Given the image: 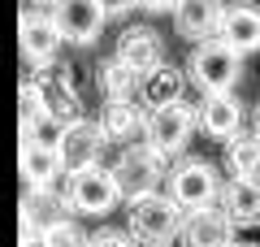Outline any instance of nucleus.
Here are the masks:
<instances>
[{
	"label": "nucleus",
	"mask_w": 260,
	"mask_h": 247,
	"mask_svg": "<svg viewBox=\"0 0 260 247\" xmlns=\"http://www.w3.org/2000/svg\"><path fill=\"white\" fill-rule=\"evenodd\" d=\"M95 126L104 130V139H130L135 130L143 126L139 100H104V109H100V117H95Z\"/></svg>",
	"instance_id": "6ab92c4d"
},
{
	"label": "nucleus",
	"mask_w": 260,
	"mask_h": 247,
	"mask_svg": "<svg viewBox=\"0 0 260 247\" xmlns=\"http://www.w3.org/2000/svg\"><path fill=\"white\" fill-rule=\"evenodd\" d=\"M217 208L239 226H256L260 221V182H247V178H230L217 195Z\"/></svg>",
	"instance_id": "dca6fc26"
},
{
	"label": "nucleus",
	"mask_w": 260,
	"mask_h": 247,
	"mask_svg": "<svg viewBox=\"0 0 260 247\" xmlns=\"http://www.w3.org/2000/svg\"><path fill=\"white\" fill-rule=\"evenodd\" d=\"M225 169L230 178H260V135L256 130H239L234 139H225Z\"/></svg>",
	"instance_id": "a211bd4d"
},
{
	"label": "nucleus",
	"mask_w": 260,
	"mask_h": 247,
	"mask_svg": "<svg viewBox=\"0 0 260 247\" xmlns=\"http://www.w3.org/2000/svg\"><path fill=\"white\" fill-rule=\"evenodd\" d=\"M182 221H186V212L165 191L139 195V200L126 204V234L143 247H165L169 238L182 234Z\"/></svg>",
	"instance_id": "f257e3e1"
},
{
	"label": "nucleus",
	"mask_w": 260,
	"mask_h": 247,
	"mask_svg": "<svg viewBox=\"0 0 260 247\" xmlns=\"http://www.w3.org/2000/svg\"><path fill=\"white\" fill-rule=\"evenodd\" d=\"M221 13H225L221 0H178L174 5V26L186 39H208L221 26Z\"/></svg>",
	"instance_id": "2eb2a0df"
},
{
	"label": "nucleus",
	"mask_w": 260,
	"mask_h": 247,
	"mask_svg": "<svg viewBox=\"0 0 260 247\" xmlns=\"http://www.w3.org/2000/svg\"><path fill=\"white\" fill-rule=\"evenodd\" d=\"M182 238L186 247H234L239 238H234V221L225 217L221 208H200V212H186L182 221Z\"/></svg>",
	"instance_id": "f8f14e48"
},
{
	"label": "nucleus",
	"mask_w": 260,
	"mask_h": 247,
	"mask_svg": "<svg viewBox=\"0 0 260 247\" xmlns=\"http://www.w3.org/2000/svg\"><path fill=\"white\" fill-rule=\"evenodd\" d=\"M191 130H195V104H186V100L143 113V143H148L160 161L182 156L186 143H191Z\"/></svg>",
	"instance_id": "7ed1b4c3"
},
{
	"label": "nucleus",
	"mask_w": 260,
	"mask_h": 247,
	"mask_svg": "<svg viewBox=\"0 0 260 247\" xmlns=\"http://www.w3.org/2000/svg\"><path fill=\"white\" fill-rule=\"evenodd\" d=\"M135 5H139V9H148V13H169L178 0H135Z\"/></svg>",
	"instance_id": "b1692460"
},
{
	"label": "nucleus",
	"mask_w": 260,
	"mask_h": 247,
	"mask_svg": "<svg viewBox=\"0 0 260 247\" xmlns=\"http://www.w3.org/2000/svg\"><path fill=\"white\" fill-rule=\"evenodd\" d=\"M100 152H104V130L95 126L91 117H78L65 126V139L56 147V161H61V174L74 178L91 165H100Z\"/></svg>",
	"instance_id": "0eeeda50"
},
{
	"label": "nucleus",
	"mask_w": 260,
	"mask_h": 247,
	"mask_svg": "<svg viewBox=\"0 0 260 247\" xmlns=\"http://www.w3.org/2000/svg\"><path fill=\"white\" fill-rule=\"evenodd\" d=\"M52 26L70 44H95L104 30V13L95 0H56L52 5Z\"/></svg>",
	"instance_id": "1a4fd4ad"
},
{
	"label": "nucleus",
	"mask_w": 260,
	"mask_h": 247,
	"mask_svg": "<svg viewBox=\"0 0 260 247\" xmlns=\"http://www.w3.org/2000/svg\"><path fill=\"white\" fill-rule=\"evenodd\" d=\"M26 87L35 91L39 109H44L48 117L78 121V91H74V82H70L65 70H56V65H39V70H30Z\"/></svg>",
	"instance_id": "6e6552de"
},
{
	"label": "nucleus",
	"mask_w": 260,
	"mask_h": 247,
	"mask_svg": "<svg viewBox=\"0 0 260 247\" xmlns=\"http://www.w3.org/2000/svg\"><path fill=\"white\" fill-rule=\"evenodd\" d=\"M234 247H251V243H234Z\"/></svg>",
	"instance_id": "bb28decb"
},
{
	"label": "nucleus",
	"mask_w": 260,
	"mask_h": 247,
	"mask_svg": "<svg viewBox=\"0 0 260 247\" xmlns=\"http://www.w3.org/2000/svg\"><path fill=\"white\" fill-rule=\"evenodd\" d=\"M113 182H117V191H121L126 204L139 200V195H152L165 182V161H160L148 143H130L126 152L117 156V165H113Z\"/></svg>",
	"instance_id": "39448f33"
},
{
	"label": "nucleus",
	"mask_w": 260,
	"mask_h": 247,
	"mask_svg": "<svg viewBox=\"0 0 260 247\" xmlns=\"http://www.w3.org/2000/svg\"><path fill=\"white\" fill-rule=\"evenodd\" d=\"M95 5H100V13H104V18H121V13H130V9H135V0H95Z\"/></svg>",
	"instance_id": "5701e85b"
},
{
	"label": "nucleus",
	"mask_w": 260,
	"mask_h": 247,
	"mask_svg": "<svg viewBox=\"0 0 260 247\" xmlns=\"http://www.w3.org/2000/svg\"><path fill=\"white\" fill-rule=\"evenodd\" d=\"M18 44H22V56H26L30 70H39V65H52L56 48H61V35H56V26H52V13L22 9V22H18Z\"/></svg>",
	"instance_id": "9d476101"
},
{
	"label": "nucleus",
	"mask_w": 260,
	"mask_h": 247,
	"mask_svg": "<svg viewBox=\"0 0 260 247\" xmlns=\"http://www.w3.org/2000/svg\"><path fill=\"white\" fill-rule=\"evenodd\" d=\"M239 74H243V56L230 52L225 44H217V39H204L186 61V78L204 96H230Z\"/></svg>",
	"instance_id": "20e7f679"
},
{
	"label": "nucleus",
	"mask_w": 260,
	"mask_h": 247,
	"mask_svg": "<svg viewBox=\"0 0 260 247\" xmlns=\"http://www.w3.org/2000/svg\"><path fill=\"white\" fill-rule=\"evenodd\" d=\"M182 91H186V74L178 70V65H169V61H160L148 78H139V100L148 104V109L178 104V100H182Z\"/></svg>",
	"instance_id": "f3484780"
},
{
	"label": "nucleus",
	"mask_w": 260,
	"mask_h": 247,
	"mask_svg": "<svg viewBox=\"0 0 260 247\" xmlns=\"http://www.w3.org/2000/svg\"><path fill=\"white\" fill-rule=\"evenodd\" d=\"M256 135H260V109H256Z\"/></svg>",
	"instance_id": "a878e982"
},
{
	"label": "nucleus",
	"mask_w": 260,
	"mask_h": 247,
	"mask_svg": "<svg viewBox=\"0 0 260 247\" xmlns=\"http://www.w3.org/2000/svg\"><path fill=\"white\" fill-rule=\"evenodd\" d=\"M30 5H56V0H26V9H30Z\"/></svg>",
	"instance_id": "393cba45"
},
{
	"label": "nucleus",
	"mask_w": 260,
	"mask_h": 247,
	"mask_svg": "<svg viewBox=\"0 0 260 247\" xmlns=\"http://www.w3.org/2000/svg\"><path fill=\"white\" fill-rule=\"evenodd\" d=\"M87 247H139V243L121 230H95V234H87Z\"/></svg>",
	"instance_id": "4be33fe9"
},
{
	"label": "nucleus",
	"mask_w": 260,
	"mask_h": 247,
	"mask_svg": "<svg viewBox=\"0 0 260 247\" xmlns=\"http://www.w3.org/2000/svg\"><path fill=\"white\" fill-rule=\"evenodd\" d=\"M95 87H100L104 100H135V96H139V74H130L117 56H109V61H100V70H95Z\"/></svg>",
	"instance_id": "aec40b11"
},
{
	"label": "nucleus",
	"mask_w": 260,
	"mask_h": 247,
	"mask_svg": "<svg viewBox=\"0 0 260 247\" xmlns=\"http://www.w3.org/2000/svg\"><path fill=\"white\" fill-rule=\"evenodd\" d=\"M195 126L213 139H234L243 130V104L234 96H204L195 104Z\"/></svg>",
	"instance_id": "4468645a"
},
{
	"label": "nucleus",
	"mask_w": 260,
	"mask_h": 247,
	"mask_svg": "<svg viewBox=\"0 0 260 247\" xmlns=\"http://www.w3.org/2000/svg\"><path fill=\"white\" fill-rule=\"evenodd\" d=\"M213 39L225 44L230 52H239V56L260 52V9H251V5H230V9L221 13V26H217Z\"/></svg>",
	"instance_id": "9b49d317"
},
{
	"label": "nucleus",
	"mask_w": 260,
	"mask_h": 247,
	"mask_svg": "<svg viewBox=\"0 0 260 247\" xmlns=\"http://www.w3.org/2000/svg\"><path fill=\"white\" fill-rule=\"evenodd\" d=\"M121 204V191L113 182V169L104 165H91L83 174L70 178V195H65V208L70 212H83V217H104Z\"/></svg>",
	"instance_id": "423d86ee"
},
{
	"label": "nucleus",
	"mask_w": 260,
	"mask_h": 247,
	"mask_svg": "<svg viewBox=\"0 0 260 247\" xmlns=\"http://www.w3.org/2000/svg\"><path fill=\"white\" fill-rule=\"evenodd\" d=\"M39 247H87V234L70 217H52L39 226Z\"/></svg>",
	"instance_id": "412c9836"
},
{
	"label": "nucleus",
	"mask_w": 260,
	"mask_h": 247,
	"mask_svg": "<svg viewBox=\"0 0 260 247\" xmlns=\"http://www.w3.org/2000/svg\"><path fill=\"white\" fill-rule=\"evenodd\" d=\"M117 61L126 65L130 74L148 78L160 61H165V48H160V35L152 26H130L126 35L117 39Z\"/></svg>",
	"instance_id": "ddd939ff"
},
{
	"label": "nucleus",
	"mask_w": 260,
	"mask_h": 247,
	"mask_svg": "<svg viewBox=\"0 0 260 247\" xmlns=\"http://www.w3.org/2000/svg\"><path fill=\"white\" fill-rule=\"evenodd\" d=\"M165 195L178 204L182 212H200L213 208L217 195H221V178H217V165L204 156H182L165 174Z\"/></svg>",
	"instance_id": "f03ea898"
}]
</instances>
